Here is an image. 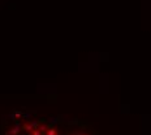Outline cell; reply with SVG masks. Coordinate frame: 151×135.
Listing matches in <instances>:
<instances>
[{
    "label": "cell",
    "mask_w": 151,
    "mask_h": 135,
    "mask_svg": "<svg viewBox=\"0 0 151 135\" xmlns=\"http://www.w3.org/2000/svg\"><path fill=\"white\" fill-rule=\"evenodd\" d=\"M5 135H60V133L51 122L45 120H33L14 125Z\"/></svg>",
    "instance_id": "obj_1"
},
{
    "label": "cell",
    "mask_w": 151,
    "mask_h": 135,
    "mask_svg": "<svg viewBox=\"0 0 151 135\" xmlns=\"http://www.w3.org/2000/svg\"><path fill=\"white\" fill-rule=\"evenodd\" d=\"M68 135H90V134L83 133V131H73V133H69Z\"/></svg>",
    "instance_id": "obj_2"
}]
</instances>
